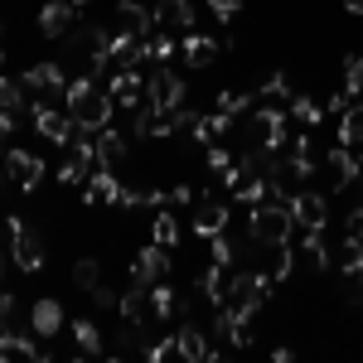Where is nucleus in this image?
<instances>
[{
    "instance_id": "3c124183",
    "label": "nucleus",
    "mask_w": 363,
    "mask_h": 363,
    "mask_svg": "<svg viewBox=\"0 0 363 363\" xmlns=\"http://www.w3.org/2000/svg\"><path fill=\"white\" fill-rule=\"evenodd\" d=\"M344 10H349V15H363V0H344Z\"/></svg>"
},
{
    "instance_id": "5701e85b",
    "label": "nucleus",
    "mask_w": 363,
    "mask_h": 363,
    "mask_svg": "<svg viewBox=\"0 0 363 363\" xmlns=\"http://www.w3.org/2000/svg\"><path fill=\"white\" fill-rule=\"evenodd\" d=\"M116 25L150 39V34H155V10H150V5H140V0H121V5H116Z\"/></svg>"
},
{
    "instance_id": "2eb2a0df",
    "label": "nucleus",
    "mask_w": 363,
    "mask_h": 363,
    "mask_svg": "<svg viewBox=\"0 0 363 363\" xmlns=\"http://www.w3.org/2000/svg\"><path fill=\"white\" fill-rule=\"evenodd\" d=\"M25 116H29L25 87L15 83V78H0V131H15Z\"/></svg>"
},
{
    "instance_id": "4468645a",
    "label": "nucleus",
    "mask_w": 363,
    "mask_h": 363,
    "mask_svg": "<svg viewBox=\"0 0 363 363\" xmlns=\"http://www.w3.org/2000/svg\"><path fill=\"white\" fill-rule=\"evenodd\" d=\"M325 169H330V184H335V189H354L359 174H363L359 155H354L349 145H330V150H325Z\"/></svg>"
},
{
    "instance_id": "f704fd0d",
    "label": "nucleus",
    "mask_w": 363,
    "mask_h": 363,
    "mask_svg": "<svg viewBox=\"0 0 363 363\" xmlns=\"http://www.w3.org/2000/svg\"><path fill=\"white\" fill-rule=\"evenodd\" d=\"M150 238H155L160 247H174V242H179V223H174V213H169V208H160V213H155V228H150Z\"/></svg>"
},
{
    "instance_id": "393cba45",
    "label": "nucleus",
    "mask_w": 363,
    "mask_h": 363,
    "mask_svg": "<svg viewBox=\"0 0 363 363\" xmlns=\"http://www.w3.org/2000/svg\"><path fill=\"white\" fill-rule=\"evenodd\" d=\"M194 0H160V5H155V25H165V29H184V34H189V29H194Z\"/></svg>"
},
{
    "instance_id": "dca6fc26",
    "label": "nucleus",
    "mask_w": 363,
    "mask_h": 363,
    "mask_svg": "<svg viewBox=\"0 0 363 363\" xmlns=\"http://www.w3.org/2000/svg\"><path fill=\"white\" fill-rule=\"evenodd\" d=\"M107 92H112V102L116 107H136L140 97H145V78H140L136 68H112V78H107Z\"/></svg>"
},
{
    "instance_id": "f3484780",
    "label": "nucleus",
    "mask_w": 363,
    "mask_h": 363,
    "mask_svg": "<svg viewBox=\"0 0 363 363\" xmlns=\"http://www.w3.org/2000/svg\"><path fill=\"white\" fill-rule=\"evenodd\" d=\"M223 228H228V203L199 194L194 199V233L199 238H213V233H223Z\"/></svg>"
},
{
    "instance_id": "37998d69",
    "label": "nucleus",
    "mask_w": 363,
    "mask_h": 363,
    "mask_svg": "<svg viewBox=\"0 0 363 363\" xmlns=\"http://www.w3.org/2000/svg\"><path fill=\"white\" fill-rule=\"evenodd\" d=\"M262 97H272V102H281V97H291V83H286V73H272V78L262 83Z\"/></svg>"
},
{
    "instance_id": "bb28decb",
    "label": "nucleus",
    "mask_w": 363,
    "mask_h": 363,
    "mask_svg": "<svg viewBox=\"0 0 363 363\" xmlns=\"http://www.w3.org/2000/svg\"><path fill=\"white\" fill-rule=\"evenodd\" d=\"M194 286L203 291V301H208V306H223V301H228V267L208 262V272H203V277H199Z\"/></svg>"
},
{
    "instance_id": "a878e982",
    "label": "nucleus",
    "mask_w": 363,
    "mask_h": 363,
    "mask_svg": "<svg viewBox=\"0 0 363 363\" xmlns=\"http://www.w3.org/2000/svg\"><path fill=\"white\" fill-rule=\"evenodd\" d=\"M228 131H233V116L228 112H199V121H194L189 136H194L199 145H213V140H223Z\"/></svg>"
},
{
    "instance_id": "e433bc0d",
    "label": "nucleus",
    "mask_w": 363,
    "mask_h": 363,
    "mask_svg": "<svg viewBox=\"0 0 363 363\" xmlns=\"http://www.w3.org/2000/svg\"><path fill=\"white\" fill-rule=\"evenodd\" d=\"M208 257H213L218 267H233V262H238V242L228 238V228H223V233H213V238H208Z\"/></svg>"
},
{
    "instance_id": "39448f33",
    "label": "nucleus",
    "mask_w": 363,
    "mask_h": 363,
    "mask_svg": "<svg viewBox=\"0 0 363 363\" xmlns=\"http://www.w3.org/2000/svg\"><path fill=\"white\" fill-rule=\"evenodd\" d=\"M5 228H10V257H15V267L20 272H39L44 267V238L25 218H15V213L5 218Z\"/></svg>"
},
{
    "instance_id": "5fc2aeb1",
    "label": "nucleus",
    "mask_w": 363,
    "mask_h": 363,
    "mask_svg": "<svg viewBox=\"0 0 363 363\" xmlns=\"http://www.w3.org/2000/svg\"><path fill=\"white\" fill-rule=\"evenodd\" d=\"M0 277H5V252H0Z\"/></svg>"
},
{
    "instance_id": "f8f14e48",
    "label": "nucleus",
    "mask_w": 363,
    "mask_h": 363,
    "mask_svg": "<svg viewBox=\"0 0 363 363\" xmlns=\"http://www.w3.org/2000/svg\"><path fill=\"white\" fill-rule=\"evenodd\" d=\"M286 203H291V213H296V228H306V233L330 223V199L320 194V189H301V194H291Z\"/></svg>"
},
{
    "instance_id": "6ab92c4d",
    "label": "nucleus",
    "mask_w": 363,
    "mask_h": 363,
    "mask_svg": "<svg viewBox=\"0 0 363 363\" xmlns=\"http://www.w3.org/2000/svg\"><path fill=\"white\" fill-rule=\"evenodd\" d=\"M63 325H68V315H63V306H58V301H49V296H44V301H34V306H29V330H34L39 339H54Z\"/></svg>"
},
{
    "instance_id": "c03bdc74",
    "label": "nucleus",
    "mask_w": 363,
    "mask_h": 363,
    "mask_svg": "<svg viewBox=\"0 0 363 363\" xmlns=\"http://www.w3.org/2000/svg\"><path fill=\"white\" fill-rule=\"evenodd\" d=\"M203 5H208L218 20H238V15H242V0H203Z\"/></svg>"
},
{
    "instance_id": "9d476101",
    "label": "nucleus",
    "mask_w": 363,
    "mask_h": 363,
    "mask_svg": "<svg viewBox=\"0 0 363 363\" xmlns=\"http://www.w3.org/2000/svg\"><path fill=\"white\" fill-rule=\"evenodd\" d=\"M107 58H112V68H136L140 58H150V39L116 29V34H107Z\"/></svg>"
},
{
    "instance_id": "8fccbe9b",
    "label": "nucleus",
    "mask_w": 363,
    "mask_h": 363,
    "mask_svg": "<svg viewBox=\"0 0 363 363\" xmlns=\"http://www.w3.org/2000/svg\"><path fill=\"white\" fill-rule=\"evenodd\" d=\"M349 306H363V277H349V291H344Z\"/></svg>"
},
{
    "instance_id": "4be33fe9",
    "label": "nucleus",
    "mask_w": 363,
    "mask_h": 363,
    "mask_svg": "<svg viewBox=\"0 0 363 363\" xmlns=\"http://www.w3.org/2000/svg\"><path fill=\"white\" fill-rule=\"evenodd\" d=\"M218 49H223L218 39H208V34L189 29V34H184V44H179V58H184L189 68H208V63L218 58Z\"/></svg>"
},
{
    "instance_id": "09e8293b",
    "label": "nucleus",
    "mask_w": 363,
    "mask_h": 363,
    "mask_svg": "<svg viewBox=\"0 0 363 363\" xmlns=\"http://www.w3.org/2000/svg\"><path fill=\"white\" fill-rule=\"evenodd\" d=\"M194 189H189V184H179V189H169V203H174V208H189V203H194Z\"/></svg>"
},
{
    "instance_id": "ea45409f",
    "label": "nucleus",
    "mask_w": 363,
    "mask_h": 363,
    "mask_svg": "<svg viewBox=\"0 0 363 363\" xmlns=\"http://www.w3.org/2000/svg\"><path fill=\"white\" fill-rule=\"evenodd\" d=\"M344 87H349L354 97H363V54L344 58Z\"/></svg>"
},
{
    "instance_id": "2f4dec72",
    "label": "nucleus",
    "mask_w": 363,
    "mask_h": 363,
    "mask_svg": "<svg viewBox=\"0 0 363 363\" xmlns=\"http://www.w3.org/2000/svg\"><path fill=\"white\" fill-rule=\"evenodd\" d=\"M140 330H145V325H131V320L116 330V339H112V354H116V359H121V354H145V344H140Z\"/></svg>"
},
{
    "instance_id": "7ed1b4c3",
    "label": "nucleus",
    "mask_w": 363,
    "mask_h": 363,
    "mask_svg": "<svg viewBox=\"0 0 363 363\" xmlns=\"http://www.w3.org/2000/svg\"><path fill=\"white\" fill-rule=\"evenodd\" d=\"M272 272H257V267H247V272H238V277H228V306L238 310L242 320H252L257 310L267 306V296H272Z\"/></svg>"
},
{
    "instance_id": "423d86ee",
    "label": "nucleus",
    "mask_w": 363,
    "mask_h": 363,
    "mask_svg": "<svg viewBox=\"0 0 363 363\" xmlns=\"http://www.w3.org/2000/svg\"><path fill=\"white\" fill-rule=\"evenodd\" d=\"M20 87H25L29 97H44V102H49V97H63V87H68V68L54 63V58H49V63H29L25 78H20Z\"/></svg>"
},
{
    "instance_id": "7c9ffc66",
    "label": "nucleus",
    "mask_w": 363,
    "mask_h": 363,
    "mask_svg": "<svg viewBox=\"0 0 363 363\" xmlns=\"http://www.w3.org/2000/svg\"><path fill=\"white\" fill-rule=\"evenodd\" d=\"M150 310H155V325H165L169 315H174V310H179V296H174V291H169L165 281H160V286H150Z\"/></svg>"
},
{
    "instance_id": "f03ea898",
    "label": "nucleus",
    "mask_w": 363,
    "mask_h": 363,
    "mask_svg": "<svg viewBox=\"0 0 363 363\" xmlns=\"http://www.w3.org/2000/svg\"><path fill=\"white\" fill-rule=\"evenodd\" d=\"M291 233H296V213H291V203H286V199H262V203H252L247 238L257 242V247L291 242Z\"/></svg>"
},
{
    "instance_id": "20e7f679",
    "label": "nucleus",
    "mask_w": 363,
    "mask_h": 363,
    "mask_svg": "<svg viewBox=\"0 0 363 363\" xmlns=\"http://www.w3.org/2000/svg\"><path fill=\"white\" fill-rule=\"evenodd\" d=\"M29 121H34V131L44 140H54V145H68V140L78 136V121L68 112H58L54 102H44V97H34L29 102Z\"/></svg>"
},
{
    "instance_id": "49530a36",
    "label": "nucleus",
    "mask_w": 363,
    "mask_h": 363,
    "mask_svg": "<svg viewBox=\"0 0 363 363\" xmlns=\"http://www.w3.org/2000/svg\"><path fill=\"white\" fill-rule=\"evenodd\" d=\"M344 233L363 242V203H359V208H349V218H344Z\"/></svg>"
},
{
    "instance_id": "c9c22d12",
    "label": "nucleus",
    "mask_w": 363,
    "mask_h": 363,
    "mask_svg": "<svg viewBox=\"0 0 363 363\" xmlns=\"http://www.w3.org/2000/svg\"><path fill=\"white\" fill-rule=\"evenodd\" d=\"M68 330H73V339H78V349H83V354H102V335H97V325H92V320H73Z\"/></svg>"
},
{
    "instance_id": "79ce46f5",
    "label": "nucleus",
    "mask_w": 363,
    "mask_h": 363,
    "mask_svg": "<svg viewBox=\"0 0 363 363\" xmlns=\"http://www.w3.org/2000/svg\"><path fill=\"white\" fill-rule=\"evenodd\" d=\"M174 54H179L174 34H150V58H155V63H169Z\"/></svg>"
},
{
    "instance_id": "f257e3e1",
    "label": "nucleus",
    "mask_w": 363,
    "mask_h": 363,
    "mask_svg": "<svg viewBox=\"0 0 363 363\" xmlns=\"http://www.w3.org/2000/svg\"><path fill=\"white\" fill-rule=\"evenodd\" d=\"M63 107H68V116L78 121V126H87V131H102V126H112V92L107 87H97V78H87V73H78L73 83L63 87Z\"/></svg>"
},
{
    "instance_id": "cd10ccee",
    "label": "nucleus",
    "mask_w": 363,
    "mask_h": 363,
    "mask_svg": "<svg viewBox=\"0 0 363 363\" xmlns=\"http://www.w3.org/2000/svg\"><path fill=\"white\" fill-rule=\"evenodd\" d=\"M339 145H349V150L363 145V97L349 107V112H339Z\"/></svg>"
},
{
    "instance_id": "0eeeda50",
    "label": "nucleus",
    "mask_w": 363,
    "mask_h": 363,
    "mask_svg": "<svg viewBox=\"0 0 363 363\" xmlns=\"http://www.w3.org/2000/svg\"><path fill=\"white\" fill-rule=\"evenodd\" d=\"M145 97L160 107V112H174V107H184V97H189V87L179 73H169V63H160L150 78H145Z\"/></svg>"
},
{
    "instance_id": "a211bd4d",
    "label": "nucleus",
    "mask_w": 363,
    "mask_h": 363,
    "mask_svg": "<svg viewBox=\"0 0 363 363\" xmlns=\"http://www.w3.org/2000/svg\"><path fill=\"white\" fill-rule=\"evenodd\" d=\"M73 15H78L73 0H49V5L39 10V34H44V39H63V34L73 29Z\"/></svg>"
},
{
    "instance_id": "72a5a7b5",
    "label": "nucleus",
    "mask_w": 363,
    "mask_h": 363,
    "mask_svg": "<svg viewBox=\"0 0 363 363\" xmlns=\"http://www.w3.org/2000/svg\"><path fill=\"white\" fill-rule=\"evenodd\" d=\"M15 339H20V325H15V301H10V296H0V349H15Z\"/></svg>"
},
{
    "instance_id": "4c0bfd02",
    "label": "nucleus",
    "mask_w": 363,
    "mask_h": 363,
    "mask_svg": "<svg viewBox=\"0 0 363 363\" xmlns=\"http://www.w3.org/2000/svg\"><path fill=\"white\" fill-rule=\"evenodd\" d=\"M97 281H102V267H97L92 257H83V262H73V286H78V291H92Z\"/></svg>"
},
{
    "instance_id": "412c9836",
    "label": "nucleus",
    "mask_w": 363,
    "mask_h": 363,
    "mask_svg": "<svg viewBox=\"0 0 363 363\" xmlns=\"http://www.w3.org/2000/svg\"><path fill=\"white\" fill-rule=\"evenodd\" d=\"M121 194H126V189H121V184H116V169H92V174H87V184H83V199L87 203H121Z\"/></svg>"
},
{
    "instance_id": "6e6d98bb",
    "label": "nucleus",
    "mask_w": 363,
    "mask_h": 363,
    "mask_svg": "<svg viewBox=\"0 0 363 363\" xmlns=\"http://www.w3.org/2000/svg\"><path fill=\"white\" fill-rule=\"evenodd\" d=\"M0 58H5V54H0Z\"/></svg>"
},
{
    "instance_id": "6e6552de",
    "label": "nucleus",
    "mask_w": 363,
    "mask_h": 363,
    "mask_svg": "<svg viewBox=\"0 0 363 363\" xmlns=\"http://www.w3.org/2000/svg\"><path fill=\"white\" fill-rule=\"evenodd\" d=\"M5 179L15 184V189H39V179H44V160L34 155V150H20V145H10L5 150Z\"/></svg>"
},
{
    "instance_id": "c756f323",
    "label": "nucleus",
    "mask_w": 363,
    "mask_h": 363,
    "mask_svg": "<svg viewBox=\"0 0 363 363\" xmlns=\"http://www.w3.org/2000/svg\"><path fill=\"white\" fill-rule=\"evenodd\" d=\"M335 267L344 272V277H359V272H363V242H359V238H344V242H339Z\"/></svg>"
},
{
    "instance_id": "9b49d317",
    "label": "nucleus",
    "mask_w": 363,
    "mask_h": 363,
    "mask_svg": "<svg viewBox=\"0 0 363 363\" xmlns=\"http://www.w3.org/2000/svg\"><path fill=\"white\" fill-rule=\"evenodd\" d=\"M252 136L262 140L267 150H286V140H291L286 112H281V107H257V112H252Z\"/></svg>"
},
{
    "instance_id": "de8ad7c7",
    "label": "nucleus",
    "mask_w": 363,
    "mask_h": 363,
    "mask_svg": "<svg viewBox=\"0 0 363 363\" xmlns=\"http://www.w3.org/2000/svg\"><path fill=\"white\" fill-rule=\"evenodd\" d=\"M10 354H25V359H44V349H39V344H34L29 335H20V339H15V349H10Z\"/></svg>"
},
{
    "instance_id": "1a4fd4ad",
    "label": "nucleus",
    "mask_w": 363,
    "mask_h": 363,
    "mask_svg": "<svg viewBox=\"0 0 363 363\" xmlns=\"http://www.w3.org/2000/svg\"><path fill=\"white\" fill-rule=\"evenodd\" d=\"M131 281L136 286H160V281H169V247H160V242L140 247L136 262H131Z\"/></svg>"
},
{
    "instance_id": "864d4df0",
    "label": "nucleus",
    "mask_w": 363,
    "mask_h": 363,
    "mask_svg": "<svg viewBox=\"0 0 363 363\" xmlns=\"http://www.w3.org/2000/svg\"><path fill=\"white\" fill-rule=\"evenodd\" d=\"M73 5H78V10H87V5H97V0H73Z\"/></svg>"
},
{
    "instance_id": "b1692460",
    "label": "nucleus",
    "mask_w": 363,
    "mask_h": 363,
    "mask_svg": "<svg viewBox=\"0 0 363 363\" xmlns=\"http://www.w3.org/2000/svg\"><path fill=\"white\" fill-rule=\"evenodd\" d=\"M126 150H131L126 131H112V126L97 131V165H102V169H116L121 160H126Z\"/></svg>"
},
{
    "instance_id": "ddd939ff",
    "label": "nucleus",
    "mask_w": 363,
    "mask_h": 363,
    "mask_svg": "<svg viewBox=\"0 0 363 363\" xmlns=\"http://www.w3.org/2000/svg\"><path fill=\"white\" fill-rule=\"evenodd\" d=\"M174 344H179V359H189V363H218V349H208V335H203V325H199V320H184V325L174 330Z\"/></svg>"
},
{
    "instance_id": "473e14b6",
    "label": "nucleus",
    "mask_w": 363,
    "mask_h": 363,
    "mask_svg": "<svg viewBox=\"0 0 363 363\" xmlns=\"http://www.w3.org/2000/svg\"><path fill=\"white\" fill-rule=\"evenodd\" d=\"M267 272H272V281H291L296 277V247H291V242H277V257H272V267H267Z\"/></svg>"
},
{
    "instance_id": "aec40b11",
    "label": "nucleus",
    "mask_w": 363,
    "mask_h": 363,
    "mask_svg": "<svg viewBox=\"0 0 363 363\" xmlns=\"http://www.w3.org/2000/svg\"><path fill=\"white\" fill-rule=\"evenodd\" d=\"M116 310H121V320H131V325H155V310H150V286H136L131 281V291L116 301Z\"/></svg>"
},
{
    "instance_id": "c85d7f7f",
    "label": "nucleus",
    "mask_w": 363,
    "mask_h": 363,
    "mask_svg": "<svg viewBox=\"0 0 363 363\" xmlns=\"http://www.w3.org/2000/svg\"><path fill=\"white\" fill-rule=\"evenodd\" d=\"M291 116H296V126L315 131V126H320V116H325V107H320L315 97H306V92H296V97H291Z\"/></svg>"
},
{
    "instance_id": "603ef678",
    "label": "nucleus",
    "mask_w": 363,
    "mask_h": 363,
    "mask_svg": "<svg viewBox=\"0 0 363 363\" xmlns=\"http://www.w3.org/2000/svg\"><path fill=\"white\" fill-rule=\"evenodd\" d=\"M0 165H5V131H0Z\"/></svg>"
},
{
    "instance_id": "a18cd8bd",
    "label": "nucleus",
    "mask_w": 363,
    "mask_h": 363,
    "mask_svg": "<svg viewBox=\"0 0 363 363\" xmlns=\"http://www.w3.org/2000/svg\"><path fill=\"white\" fill-rule=\"evenodd\" d=\"M87 296H92V306H102V310H116V301H121V296H116L112 286H102V281H97V286H92Z\"/></svg>"
},
{
    "instance_id": "58836bf2",
    "label": "nucleus",
    "mask_w": 363,
    "mask_h": 363,
    "mask_svg": "<svg viewBox=\"0 0 363 363\" xmlns=\"http://www.w3.org/2000/svg\"><path fill=\"white\" fill-rule=\"evenodd\" d=\"M247 107H252V92H238V87L218 92V112H228V116H242Z\"/></svg>"
},
{
    "instance_id": "a19ab883",
    "label": "nucleus",
    "mask_w": 363,
    "mask_h": 363,
    "mask_svg": "<svg viewBox=\"0 0 363 363\" xmlns=\"http://www.w3.org/2000/svg\"><path fill=\"white\" fill-rule=\"evenodd\" d=\"M233 169H238V160L228 155L223 145H208V174H218V179H228Z\"/></svg>"
}]
</instances>
